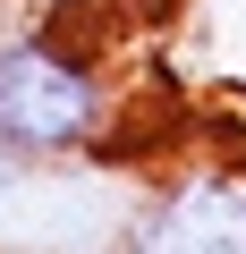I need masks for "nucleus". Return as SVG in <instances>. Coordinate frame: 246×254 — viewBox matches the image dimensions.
I'll list each match as a JSON object with an SVG mask.
<instances>
[{
  "instance_id": "obj_1",
  "label": "nucleus",
  "mask_w": 246,
  "mask_h": 254,
  "mask_svg": "<svg viewBox=\"0 0 246 254\" xmlns=\"http://www.w3.org/2000/svg\"><path fill=\"white\" fill-rule=\"evenodd\" d=\"M128 127V76L102 51V34L77 26V9H0V161L51 170L93 161Z\"/></svg>"
},
{
  "instance_id": "obj_2",
  "label": "nucleus",
  "mask_w": 246,
  "mask_h": 254,
  "mask_svg": "<svg viewBox=\"0 0 246 254\" xmlns=\"http://www.w3.org/2000/svg\"><path fill=\"white\" fill-rule=\"evenodd\" d=\"M110 254H246V161L187 153L153 170L119 220Z\"/></svg>"
},
{
  "instance_id": "obj_3",
  "label": "nucleus",
  "mask_w": 246,
  "mask_h": 254,
  "mask_svg": "<svg viewBox=\"0 0 246 254\" xmlns=\"http://www.w3.org/2000/svg\"><path fill=\"white\" fill-rule=\"evenodd\" d=\"M178 51L195 68V85L246 102V0H187L178 9Z\"/></svg>"
}]
</instances>
